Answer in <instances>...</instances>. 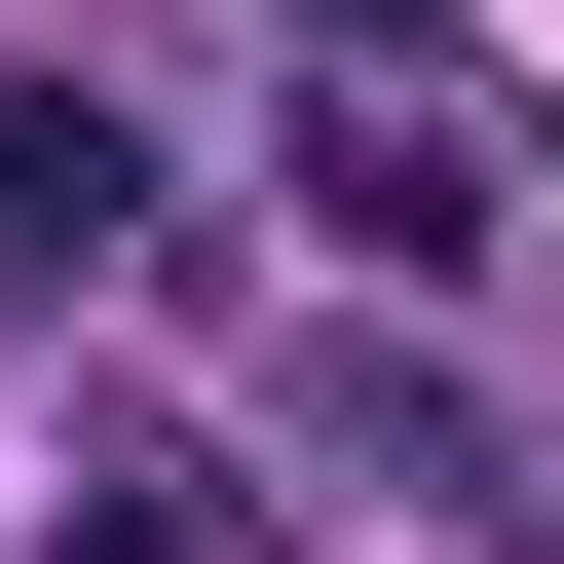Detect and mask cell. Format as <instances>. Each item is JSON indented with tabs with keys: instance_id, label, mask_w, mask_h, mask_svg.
<instances>
[{
	"instance_id": "3957f363",
	"label": "cell",
	"mask_w": 564,
	"mask_h": 564,
	"mask_svg": "<svg viewBox=\"0 0 564 564\" xmlns=\"http://www.w3.org/2000/svg\"><path fill=\"white\" fill-rule=\"evenodd\" d=\"M39 564H226V489H188V452H76V489H39Z\"/></svg>"
},
{
	"instance_id": "7a4b0ae2",
	"label": "cell",
	"mask_w": 564,
	"mask_h": 564,
	"mask_svg": "<svg viewBox=\"0 0 564 564\" xmlns=\"http://www.w3.org/2000/svg\"><path fill=\"white\" fill-rule=\"evenodd\" d=\"M151 263V113L113 76H0V302H113Z\"/></svg>"
},
{
	"instance_id": "6da1fadb",
	"label": "cell",
	"mask_w": 564,
	"mask_h": 564,
	"mask_svg": "<svg viewBox=\"0 0 564 564\" xmlns=\"http://www.w3.org/2000/svg\"><path fill=\"white\" fill-rule=\"evenodd\" d=\"M263 151H302V226L377 263V302H489V263L564 226V113L452 39V0H302V76H263Z\"/></svg>"
}]
</instances>
